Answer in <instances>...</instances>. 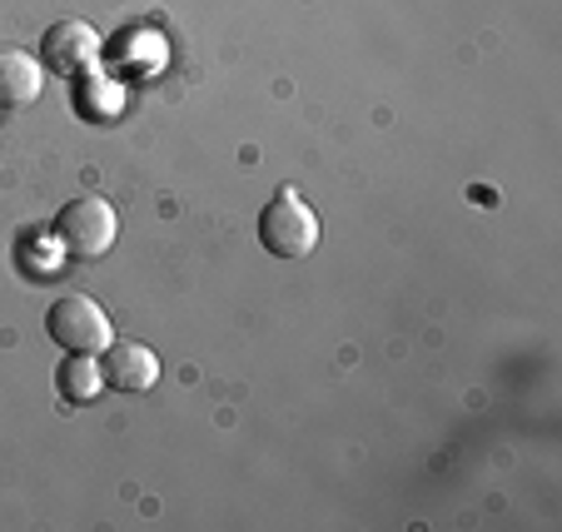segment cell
<instances>
[{"label": "cell", "instance_id": "3", "mask_svg": "<svg viewBox=\"0 0 562 532\" xmlns=\"http://www.w3.org/2000/svg\"><path fill=\"white\" fill-rule=\"evenodd\" d=\"M45 333L65 353H105L110 349V314L90 294H60L45 314Z\"/></svg>", "mask_w": 562, "mask_h": 532}, {"label": "cell", "instance_id": "2", "mask_svg": "<svg viewBox=\"0 0 562 532\" xmlns=\"http://www.w3.org/2000/svg\"><path fill=\"white\" fill-rule=\"evenodd\" d=\"M318 214L308 210V200L299 190H274V200L259 210V245L274 259H304L318 249Z\"/></svg>", "mask_w": 562, "mask_h": 532}, {"label": "cell", "instance_id": "7", "mask_svg": "<svg viewBox=\"0 0 562 532\" xmlns=\"http://www.w3.org/2000/svg\"><path fill=\"white\" fill-rule=\"evenodd\" d=\"M100 388H105V378H100L95 353H70V359H60V369H55V394H60L70 408L95 404Z\"/></svg>", "mask_w": 562, "mask_h": 532}, {"label": "cell", "instance_id": "6", "mask_svg": "<svg viewBox=\"0 0 562 532\" xmlns=\"http://www.w3.org/2000/svg\"><path fill=\"white\" fill-rule=\"evenodd\" d=\"M45 90V65L31 50L0 45V110H21L35 105Z\"/></svg>", "mask_w": 562, "mask_h": 532}, {"label": "cell", "instance_id": "4", "mask_svg": "<svg viewBox=\"0 0 562 532\" xmlns=\"http://www.w3.org/2000/svg\"><path fill=\"white\" fill-rule=\"evenodd\" d=\"M100 55V35L86 21H55L41 35V65L50 75H80Z\"/></svg>", "mask_w": 562, "mask_h": 532}, {"label": "cell", "instance_id": "5", "mask_svg": "<svg viewBox=\"0 0 562 532\" xmlns=\"http://www.w3.org/2000/svg\"><path fill=\"white\" fill-rule=\"evenodd\" d=\"M100 378H105V388H115V394H149V388L159 384V359L149 343L110 339V349L100 353Z\"/></svg>", "mask_w": 562, "mask_h": 532}, {"label": "cell", "instance_id": "1", "mask_svg": "<svg viewBox=\"0 0 562 532\" xmlns=\"http://www.w3.org/2000/svg\"><path fill=\"white\" fill-rule=\"evenodd\" d=\"M50 235H55V245H60V254L100 259V254H110V245H115V235H120V214H115V204L100 200V194H80V200L60 204Z\"/></svg>", "mask_w": 562, "mask_h": 532}]
</instances>
